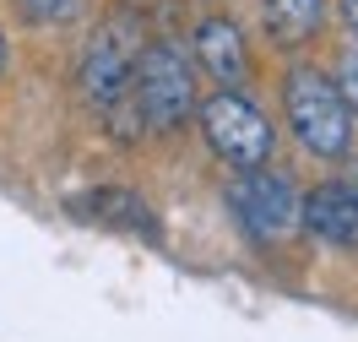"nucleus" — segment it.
I'll return each instance as SVG.
<instances>
[{
    "label": "nucleus",
    "instance_id": "f257e3e1",
    "mask_svg": "<svg viewBox=\"0 0 358 342\" xmlns=\"http://www.w3.org/2000/svg\"><path fill=\"white\" fill-rule=\"evenodd\" d=\"M282 104H288V125L299 147L315 158H348L353 147V109L331 76H320L310 66H293L282 82Z\"/></svg>",
    "mask_w": 358,
    "mask_h": 342
},
{
    "label": "nucleus",
    "instance_id": "f03ea898",
    "mask_svg": "<svg viewBox=\"0 0 358 342\" xmlns=\"http://www.w3.org/2000/svg\"><path fill=\"white\" fill-rule=\"evenodd\" d=\"M131 98L147 131H174L185 114L196 109V76H190V60L179 55L174 44H152L141 49L136 60V76H131Z\"/></svg>",
    "mask_w": 358,
    "mask_h": 342
},
{
    "label": "nucleus",
    "instance_id": "7ed1b4c3",
    "mask_svg": "<svg viewBox=\"0 0 358 342\" xmlns=\"http://www.w3.org/2000/svg\"><path fill=\"white\" fill-rule=\"evenodd\" d=\"M201 131L212 141V152L234 169H261L271 158V147H277V131H271V120L250 98H239L234 87L212 92L201 104Z\"/></svg>",
    "mask_w": 358,
    "mask_h": 342
},
{
    "label": "nucleus",
    "instance_id": "20e7f679",
    "mask_svg": "<svg viewBox=\"0 0 358 342\" xmlns=\"http://www.w3.org/2000/svg\"><path fill=\"white\" fill-rule=\"evenodd\" d=\"M228 196H234L239 223H245L255 239H266V245H282V239H293V234L304 228V196L288 185V174L245 169V174L234 180Z\"/></svg>",
    "mask_w": 358,
    "mask_h": 342
},
{
    "label": "nucleus",
    "instance_id": "39448f33",
    "mask_svg": "<svg viewBox=\"0 0 358 342\" xmlns=\"http://www.w3.org/2000/svg\"><path fill=\"white\" fill-rule=\"evenodd\" d=\"M141 49L147 44H141V27H136L131 17H109V22L87 38V49H82V92H87L98 109L114 104L120 92L131 87Z\"/></svg>",
    "mask_w": 358,
    "mask_h": 342
},
{
    "label": "nucleus",
    "instance_id": "423d86ee",
    "mask_svg": "<svg viewBox=\"0 0 358 342\" xmlns=\"http://www.w3.org/2000/svg\"><path fill=\"white\" fill-rule=\"evenodd\" d=\"M304 228L320 234L326 245H342V250H353L358 245V196L348 185H320L304 196Z\"/></svg>",
    "mask_w": 358,
    "mask_h": 342
},
{
    "label": "nucleus",
    "instance_id": "0eeeda50",
    "mask_svg": "<svg viewBox=\"0 0 358 342\" xmlns=\"http://www.w3.org/2000/svg\"><path fill=\"white\" fill-rule=\"evenodd\" d=\"M196 60L217 76V87H239V82L250 76L245 33L228 22V17H206V22L196 27Z\"/></svg>",
    "mask_w": 358,
    "mask_h": 342
},
{
    "label": "nucleus",
    "instance_id": "6e6552de",
    "mask_svg": "<svg viewBox=\"0 0 358 342\" xmlns=\"http://www.w3.org/2000/svg\"><path fill=\"white\" fill-rule=\"evenodd\" d=\"M71 206H76V218H92V223H103V228H131V234L157 239V218L131 190H92V196H82V201H71Z\"/></svg>",
    "mask_w": 358,
    "mask_h": 342
},
{
    "label": "nucleus",
    "instance_id": "1a4fd4ad",
    "mask_svg": "<svg viewBox=\"0 0 358 342\" xmlns=\"http://www.w3.org/2000/svg\"><path fill=\"white\" fill-rule=\"evenodd\" d=\"M320 6L326 0H266V33L277 44H304L320 27Z\"/></svg>",
    "mask_w": 358,
    "mask_h": 342
},
{
    "label": "nucleus",
    "instance_id": "9d476101",
    "mask_svg": "<svg viewBox=\"0 0 358 342\" xmlns=\"http://www.w3.org/2000/svg\"><path fill=\"white\" fill-rule=\"evenodd\" d=\"M33 22H60V17H71L76 11V0H17Z\"/></svg>",
    "mask_w": 358,
    "mask_h": 342
},
{
    "label": "nucleus",
    "instance_id": "9b49d317",
    "mask_svg": "<svg viewBox=\"0 0 358 342\" xmlns=\"http://www.w3.org/2000/svg\"><path fill=\"white\" fill-rule=\"evenodd\" d=\"M336 87H342V98H348V109L358 114V49L342 60V76H336Z\"/></svg>",
    "mask_w": 358,
    "mask_h": 342
},
{
    "label": "nucleus",
    "instance_id": "f8f14e48",
    "mask_svg": "<svg viewBox=\"0 0 358 342\" xmlns=\"http://www.w3.org/2000/svg\"><path fill=\"white\" fill-rule=\"evenodd\" d=\"M342 185H348V190H353V196H358V158L348 163V169H342Z\"/></svg>",
    "mask_w": 358,
    "mask_h": 342
},
{
    "label": "nucleus",
    "instance_id": "ddd939ff",
    "mask_svg": "<svg viewBox=\"0 0 358 342\" xmlns=\"http://www.w3.org/2000/svg\"><path fill=\"white\" fill-rule=\"evenodd\" d=\"M342 17H348V27H358V0H342Z\"/></svg>",
    "mask_w": 358,
    "mask_h": 342
},
{
    "label": "nucleus",
    "instance_id": "4468645a",
    "mask_svg": "<svg viewBox=\"0 0 358 342\" xmlns=\"http://www.w3.org/2000/svg\"><path fill=\"white\" fill-rule=\"evenodd\" d=\"M0 71H6V38H0Z\"/></svg>",
    "mask_w": 358,
    "mask_h": 342
}]
</instances>
